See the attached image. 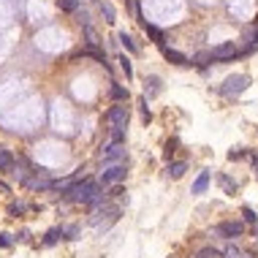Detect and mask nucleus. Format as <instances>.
Segmentation results:
<instances>
[{
	"label": "nucleus",
	"mask_w": 258,
	"mask_h": 258,
	"mask_svg": "<svg viewBox=\"0 0 258 258\" xmlns=\"http://www.w3.org/2000/svg\"><path fill=\"white\" fill-rule=\"evenodd\" d=\"M122 155H125V147H122V144H111V142H106V144L101 147V155H98V158H101L103 163H117Z\"/></svg>",
	"instance_id": "0eeeda50"
},
{
	"label": "nucleus",
	"mask_w": 258,
	"mask_h": 258,
	"mask_svg": "<svg viewBox=\"0 0 258 258\" xmlns=\"http://www.w3.org/2000/svg\"><path fill=\"white\" fill-rule=\"evenodd\" d=\"M139 109H142L144 122H150V120H152V114H150V106H147V98H142V101H139Z\"/></svg>",
	"instance_id": "bb28decb"
},
{
	"label": "nucleus",
	"mask_w": 258,
	"mask_h": 258,
	"mask_svg": "<svg viewBox=\"0 0 258 258\" xmlns=\"http://www.w3.org/2000/svg\"><path fill=\"white\" fill-rule=\"evenodd\" d=\"M193 63L198 65V68H204V65L212 63V52H198V55L193 57Z\"/></svg>",
	"instance_id": "aec40b11"
},
{
	"label": "nucleus",
	"mask_w": 258,
	"mask_h": 258,
	"mask_svg": "<svg viewBox=\"0 0 258 258\" xmlns=\"http://www.w3.org/2000/svg\"><path fill=\"white\" fill-rule=\"evenodd\" d=\"M63 234L68 236V239H76V234H79V228L76 226H68V228H63Z\"/></svg>",
	"instance_id": "7c9ffc66"
},
{
	"label": "nucleus",
	"mask_w": 258,
	"mask_h": 258,
	"mask_svg": "<svg viewBox=\"0 0 258 258\" xmlns=\"http://www.w3.org/2000/svg\"><path fill=\"white\" fill-rule=\"evenodd\" d=\"M242 234H244L242 220H223L212 228V236H220V239H239Z\"/></svg>",
	"instance_id": "7ed1b4c3"
},
{
	"label": "nucleus",
	"mask_w": 258,
	"mask_h": 258,
	"mask_svg": "<svg viewBox=\"0 0 258 258\" xmlns=\"http://www.w3.org/2000/svg\"><path fill=\"white\" fill-rule=\"evenodd\" d=\"M65 201H76V204H90V207H98V204L103 201L101 182H95V180L74 182V188L65 193Z\"/></svg>",
	"instance_id": "f257e3e1"
},
{
	"label": "nucleus",
	"mask_w": 258,
	"mask_h": 258,
	"mask_svg": "<svg viewBox=\"0 0 258 258\" xmlns=\"http://www.w3.org/2000/svg\"><path fill=\"white\" fill-rule=\"evenodd\" d=\"M106 122L111 125V128H125V125H128V106H122V103L111 106L106 111Z\"/></svg>",
	"instance_id": "39448f33"
},
{
	"label": "nucleus",
	"mask_w": 258,
	"mask_h": 258,
	"mask_svg": "<svg viewBox=\"0 0 258 258\" xmlns=\"http://www.w3.org/2000/svg\"><path fill=\"white\" fill-rule=\"evenodd\" d=\"M147 87H144V98H155L158 92H161V79L158 76H147Z\"/></svg>",
	"instance_id": "f8f14e48"
},
{
	"label": "nucleus",
	"mask_w": 258,
	"mask_h": 258,
	"mask_svg": "<svg viewBox=\"0 0 258 258\" xmlns=\"http://www.w3.org/2000/svg\"><path fill=\"white\" fill-rule=\"evenodd\" d=\"M253 169H255V177H258V155L253 158Z\"/></svg>",
	"instance_id": "f704fd0d"
},
{
	"label": "nucleus",
	"mask_w": 258,
	"mask_h": 258,
	"mask_svg": "<svg viewBox=\"0 0 258 258\" xmlns=\"http://www.w3.org/2000/svg\"><path fill=\"white\" fill-rule=\"evenodd\" d=\"M57 6H60V11H68V14L79 11V0H57Z\"/></svg>",
	"instance_id": "412c9836"
},
{
	"label": "nucleus",
	"mask_w": 258,
	"mask_h": 258,
	"mask_svg": "<svg viewBox=\"0 0 258 258\" xmlns=\"http://www.w3.org/2000/svg\"><path fill=\"white\" fill-rule=\"evenodd\" d=\"M11 234H0V247H11Z\"/></svg>",
	"instance_id": "473e14b6"
},
{
	"label": "nucleus",
	"mask_w": 258,
	"mask_h": 258,
	"mask_svg": "<svg viewBox=\"0 0 258 258\" xmlns=\"http://www.w3.org/2000/svg\"><path fill=\"white\" fill-rule=\"evenodd\" d=\"M242 158H244L242 150H231V152H228V161H242Z\"/></svg>",
	"instance_id": "2f4dec72"
},
{
	"label": "nucleus",
	"mask_w": 258,
	"mask_h": 258,
	"mask_svg": "<svg viewBox=\"0 0 258 258\" xmlns=\"http://www.w3.org/2000/svg\"><path fill=\"white\" fill-rule=\"evenodd\" d=\"M163 57H166L169 63H174V65H190V60L182 55V52H177V49H169V46H163Z\"/></svg>",
	"instance_id": "9d476101"
},
{
	"label": "nucleus",
	"mask_w": 258,
	"mask_h": 258,
	"mask_svg": "<svg viewBox=\"0 0 258 258\" xmlns=\"http://www.w3.org/2000/svg\"><path fill=\"white\" fill-rule=\"evenodd\" d=\"M101 14H103V19H106V22H114V6L111 3H106V0H101Z\"/></svg>",
	"instance_id": "a211bd4d"
},
{
	"label": "nucleus",
	"mask_w": 258,
	"mask_h": 258,
	"mask_svg": "<svg viewBox=\"0 0 258 258\" xmlns=\"http://www.w3.org/2000/svg\"><path fill=\"white\" fill-rule=\"evenodd\" d=\"M30 190H55V182L52 180H28Z\"/></svg>",
	"instance_id": "dca6fc26"
},
{
	"label": "nucleus",
	"mask_w": 258,
	"mask_h": 258,
	"mask_svg": "<svg viewBox=\"0 0 258 258\" xmlns=\"http://www.w3.org/2000/svg\"><path fill=\"white\" fill-rule=\"evenodd\" d=\"M236 55H239V46H236L234 41H226V44H220V46H215V49H212V60H217V63L234 60Z\"/></svg>",
	"instance_id": "423d86ee"
},
{
	"label": "nucleus",
	"mask_w": 258,
	"mask_h": 258,
	"mask_svg": "<svg viewBox=\"0 0 258 258\" xmlns=\"http://www.w3.org/2000/svg\"><path fill=\"white\" fill-rule=\"evenodd\" d=\"M196 258H223V253H220V250H215V247H204Z\"/></svg>",
	"instance_id": "393cba45"
},
{
	"label": "nucleus",
	"mask_w": 258,
	"mask_h": 258,
	"mask_svg": "<svg viewBox=\"0 0 258 258\" xmlns=\"http://www.w3.org/2000/svg\"><path fill=\"white\" fill-rule=\"evenodd\" d=\"M174 147H177V139H171V142L166 144V150H163V158L171 163V158H174Z\"/></svg>",
	"instance_id": "cd10ccee"
},
{
	"label": "nucleus",
	"mask_w": 258,
	"mask_h": 258,
	"mask_svg": "<svg viewBox=\"0 0 258 258\" xmlns=\"http://www.w3.org/2000/svg\"><path fill=\"white\" fill-rule=\"evenodd\" d=\"M223 258H244V253L236 244H231V247H226V253H223Z\"/></svg>",
	"instance_id": "a878e982"
},
{
	"label": "nucleus",
	"mask_w": 258,
	"mask_h": 258,
	"mask_svg": "<svg viewBox=\"0 0 258 258\" xmlns=\"http://www.w3.org/2000/svg\"><path fill=\"white\" fill-rule=\"evenodd\" d=\"M144 30H147V36L155 41L158 46H163V38H166V33H163L161 28H155V25H150V22H144Z\"/></svg>",
	"instance_id": "ddd939ff"
},
{
	"label": "nucleus",
	"mask_w": 258,
	"mask_h": 258,
	"mask_svg": "<svg viewBox=\"0 0 258 258\" xmlns=\"http://www.w3.org/2000/svg\"><path fill=\"white\" fill-rule=\"evenodd\" d=\"M117 63H120V68L125 71V76H128V79H134V65H131V57L120 55V57H117Z\"/></svg>",
	"instance_id": "6ab92c4d"
},
{
	"label": "nucleus",
	"mask_w": 258,
	"mask_h": 258,
	"mask_svg": "<svg viewBox=\"0 0 258 258\" xmlns=\"http://www.w3.org/2000/svg\"><path fill=\"white\" fill-rule=\"evenodd\" d=\"M209 188V169H204L201 174L196 177V182H193V188H190V193H196V196H201L204 190Z\"/></svg>",
	"instance_id": "1a4fd4ad"
},
{
	"label": "nucleus",
	"mask_w": 258,
	"mask_h": 258,
	"mask_svg": "<svg viewBox=\"0 0 258 258\" xmlns=\"http://www.w3.org/2000/svg\"><path fill=\"white\" fill-rule=\"evenodd\" d=\"M25 212H28V204H22V201H17V204H11V207H9V215H25Z\"/></svg>",
	"instance_id": "b1692460"
},
{
	"label": "nucleus",
	"mask_w": 258,
	"mask_h": 258,
	"mask_svg": "<svg viewBox=\"0 0 258 258\" xmlns=\"http://www.w3.org/2000/svg\"><path fill=\"white\" fill-rule=\"evenodd\" d=\"M14 155H11V150H3L0 147V171H3V174H11V171H14Z\"/></svg>",
	"instance_id": "6e6552de"
},
{
	"label": "nucleus",
	"mask_w": 258,
	"mask_h": 258,
	"mask_svg": "<svg viewBox=\"0 0 258 258\" xmlns=\"http://www.w3.org/2000/svg\"><path fill=\"white\" fill-rule=\"evenodd\" d=\"M122 139H125V128H111L109 131V142L111 144H122Z\"/></svg>",
	"instance_id": "5701e85b"
},
{
	"label": "nucleus",
	"mask_w": 258,
	"mask_h": 258,
	"mask_svg": "<svg viewBox=\"0 0 258 258\" xmlns=\"http://www.w3.org/2000/svg\"><path fill=\"white\" fill-rule=\"evenodd\" d=\"M242 215H244V220H247V223H258V217H255V212H253L250 207H244V209H242Z\"/></svg>",
	"instance_id": "c756f323"
},
{
	"label": "nucleus",
	"mask_w": 258,
	"mask_h": 258,
	"mask_svg": "<svg viewBox=\"0 0 258 258\" xmlns=\"http://www.w3.org/2000/svg\"><path fill=\"white\" fill-rule=\"evenodd\" d=\"M250 87V76L247 74H234V76H228L226 82H223V87H220V92L226 98H236L239 92H244Z\"/></svg>",
	"instance_id": "f03ea898"
},
{
	"label": "nucleus",
	"mask_w": 258,
	"mask_h": 258,
	"mask_svg": "<svg viewBox=\"0 0 258 258\" xmlns=\"http://www.w3.org/2000/svg\"><path fill=\"white\" fill-rule=\"evenodd\" d=\"M166 171H169V177H171V180H180V177L185 174V171H188V163H185V161H171Z\"/></svg>",
	"instance_id": "9b49d317"
},
{
	"label": "nucleus",
	"mask_w": 258,
	"mask_h": 258,
	"mask_svg": "<svg viewBox=\"0 0 258 258\" xmlns=\"http://www.w3.org/2000/svg\"><path fill=\"white\" fill-rule=\"evenodd\" d=\"M60 236H63V228H49V231H46V236H44V244L49 247V244H55Z\"/></svg>",
	"instance_id": "f3484780"
},
{
	"label": "nucleus",
	"mask_w": 258,
	"mask_h": 258,
	"mask_svg": "<svg viewBox=\"0 0 258 258\" xmlns=\"http://www.w3.org/2000/svg\"><path fill=\"white\" fill-rule=\"evenodd\" d=\"M217 182H220V188L226 190L228 196H234V193H236V188H239V185H236L234 180H231V177H226V174H220V177H217Z\"/></svg>",
	"instance_id": "2eb2a0df"
},
{
	"label": "nucleus",
	"mask_w": 258,
	"mask_h": 258,
	"mask_svg": "<svg viewBox=\"0 0 258 258\" xmlns=\"http://www.w3.org/2000/svg\"><path fill=\"white\" fill-rule=\"evenodd\" d=\"M0 190H3V193H9L11 188H9V185H6V182H0Z\"/></svg>",
	"instance_id": "72a5a7b5"
},
{
	"label": "nucleus",
	"mask_w": 258,
	"mask_h": 258,
	"mask_svg": "<svg viewBox=\"0 0 258 258\" xmlns=\"http://www.w3.org/2000/svg\"><path fill=\"white\" fill-rule=\"evenodd\" d=\"M109 98H111V101H117V103L128 101V87H120V84H111V87H109Z\"/></svg>",
	"instance_id": "4468645a"
},
{
	"label": "nucleus",
	"mask_w": 258,
	"mask_h": 258,
	"mask_svg": "<svg viewBox=\"0 0 258 258\" xmlns=\"http://www.w3.org/2000/svg\"><path fill=\"white\" fill-rule=\"evenodd\" d=\"M84 36H87V46H98V38H95V30H92V28H90V25H87V28H84Z\"/></svg>",
	"instance_id": "c85d7f7f"
},
{
	"label": "nucleus",
	"mask_w": 258,
	"mask_h": 258,
	"mask_svg": "<svg viewBox=\"0 0 258 258\" xmlns=\"http://www.w3.org/2000/svg\"><path fill=\"white\" fill-rule=\"evenodd\" d=\"M122 180H125V166L122 163H109V166L101 171V177H98L101 185H120Z\"/></svg>",
	"instance_id": "20e7f679"
},
{
	"label": "nucleus",
	"mask_w": 258,
	"mask_h": 258,
	"mask_svg": "<svg viewBox=\"0 0 258 258\" xmlns=\"http://www.w3.org/2000/svg\"><path fill=\"white\" fill-rule=\"evenodd\" d=\"M117 38H120V44H122V46H125V49H128V52H139V46L134 44V38H131L128 33H120V36H117Z\"/></svg>",
	"instance_id": "4be33fe9"
}]
</instances>
